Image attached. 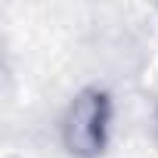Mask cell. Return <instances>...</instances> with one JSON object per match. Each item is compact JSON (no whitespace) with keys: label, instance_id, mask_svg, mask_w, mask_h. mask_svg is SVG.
Returning a JSON list of instances; mask_svg holds the SVG:
<instances>
[{"label":"cell","instance_id":"6da1fadb","mask_svg":"<svg viewBox=\"0 0 158 158\" xmlns=\"http://www.w3.org/2000/svg\"><path fill=\"white\" fill-rule=\"evenodd\" d=\"M109 118H112V99L99 87H87L74 96V102L65 112L62 121V139L65 149L77 158H99L109 143Z\"/></svg>","mask_w":158,"mask_h":158}]
</instances>
